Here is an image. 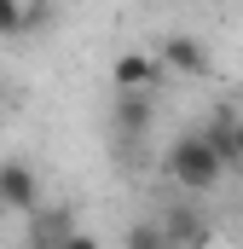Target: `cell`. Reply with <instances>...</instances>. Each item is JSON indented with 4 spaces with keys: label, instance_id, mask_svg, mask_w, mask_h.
Instances as JSON below:
<instances>
[{
    "label": "cell",
    "instance_id": "6da1fadb",
    "mask_svg": "<svg viewBox=\"0 0 243 249\" xmlns=\"http://www.w3.org/2000/svg\"><path fill=\"white\" fill-rule=\"evenodd\" d=\"M162 168H168V180H174L180 191H191V197H203V191H214L220 180H226V162H220V157L203 145V133H185V139H174Z\"/></svg>",
    "mask_w": 243,
    "mask_h": 249
},
{
    "label": "cell",
    "instance_id": "7a4b0ae2",
    "mask_svg": "<svg viewBox=\"0 0 243 249\" xmlns=\"http://www.w3.org/2000/svg\"><path fill=\"white\" fill-rule=\"evenodd\" d=\"M41 209V174L23 157H0V214H35Z\"/></svg>",
    "mask_w": 243,
    "mask_h": 249
},
{
    "label": "cell",
    "instance_id": "3957f363",
    "mask_svg": "<svg viewBox=\"0 0 243 249\" xmlns=\"http://www.w3.org/2000/svg\"><path fill=\"white\" fill-rule=\"evenodd\" d=\"M151 58L162 64V70H174V75H185V81H203V75L214 70V53H208L197 35H180V29H174V35H162Z\"/></svg>",
    "mask_w": 243,
    "mask_h": 249
},
{
    "label": "cell",
    "instance_id": "277c9868",
    "mask_svg": "<svg viewBox=\"0 0 243 249\" xmlns=\"http://www.w3.org/2000/svg\"><path fill=\"white\" fill-rule=\"evenodd\" d=\"M156 226H162V244L168 249H208L214 244V220L203 209H191V203H174Z\"/></svg>",
    "mask_w": 243,
    "mask_h": 249
},
{
    "label": "cell",
    "instance_id": "5b68a950",
    "mask_svg": "<svg viewBox=\"0 0 243 249\" xmlns=\"http://www.w3.org/2000/svg\"><path fill=\"white\" fill-rule=\"evenodd\" d=\"M75 232V209L69 203H41L35 214H23V249H58Z\"/></svg>",
    "mask_w": 243,
    "mask_h": 249
},
{
    "label": "cell",
    "instance_id": "8992f818",
    "mask_svg": "<svg viewBox=\"0 0 243 249\" xmlns=\"http://www.w3.org/2000/svg\"><path fill=\"white\" fill-rule=\"evenodd\" d=\"M156 122V105L145 99V93H116V110H110V133H116L122 145H139L145 133Z\"/></svg>",
    "mask_w": 243,
    "mask_h": 249
},
{
    "label": "cell",
    "instance_id": "52a82bcc",
    "mask_svg": "<svg viewBox=\"0 0 243 249\" xmlns=\"http://www.w3.org/2000/svg\"><path fill=\"white\" fill-rule=\"evenodd\" d=\"M156 75H162V64L151 58V53H122V58L110 64L116 93H151V87H156Z\"/></svg>",
    "mask_w": 243,
    "mask_h": 249
},
{
    "label": "cell",
    "instance_id": "ba28073f",
    "mask_svg": "<svg viewBox=\"0 0 243 249\" xmlns=\"http://www.w3.org/2000/svg\"><path fill=\"white\" fill-rule=\"evenodd\" d=\"M232 122H238V110L214 105V116H208L203 127H197V133H203V145H208V151H214V157H220L226 168H238V157H232Z\"/></svg>",
    "mask_w": 243,
    "mask_h": 249
},
{
    "label": "cell",
    "instance_id": "9c48e42d",
    "mask_svg": "<svg viewBox=\"0 0 243 249\" xmlns=\"http://www.w3.org/2000/svg\"><path fill=\"white\" fill-rule=\"evenodd\" d=\"M122 249H168V244H162V226L156 220H133L127 238H122Z\"/></svg>",
    "mask_w": 243,
    "mask_h": 249
},
{
    "label": "cell",
    "instance_id": "30bf717a",
    "mask_svg": "<svg viewBox=\"0 0 243 249\" xmlns=\"http://www.w3.org/2000/svg\"><path fill=\"white\" fill-rule=\"evenodd\" d=\"M52 0H23V35H41V29H52Z\"/></svg>",
    "mask_w": 243,
    "mask_h": 249
},
{
    "label": "cell",
    "instance_id": "8fae6325",
    "mask_svg": "<svg viewBox=\"0 0 243 249\" xmlns=\"http://www.w3.org/2000/svg\"><path fill=\"white\" fill-rule=\"evenodd\" d=\"M23 35V0H0V41Z\"/></svg>",
    "mask_w": 243,
    "mask_h": 249
},
{
    "label": "cell",
    "instance_id": "7c38bea8",
    "mask_svg": "<svg viewBox=\"0 0 243 249\" xmlns=\"http://www.w3.org/2000/svg\"><path fill=\"white\" fill-rule=\"evenodd\" d=\"M58 249H104V244H99V238H93V232H81V226H75V232H69V238H64Z\"/></svg>",
    "mask_w": 243,
    "mask_h": 249
},
{
    "label": "cell",
    "instance_id": "4fadbf2b",
    "mask_svg": "<svg viewBox=\"0 0 243 249\" xmlns=\"http://www.w3.org/2000/svg\"><path fill=\"white\" fill-rule=\"evenodd\" d=\"M232 157H238V168H243V116L232 122Z\"/></svg>",
    "mask_w": 243,
    "mask_h": 249
}]
</instances>
